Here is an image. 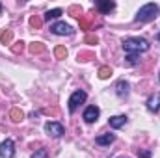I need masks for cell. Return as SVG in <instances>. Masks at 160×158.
Segmentation results:
<instances>
[{
    "mask_svg": "<svg viewBox=\"0 0 160 158\" xmlns=\"http://www.w3.org/2000/svg\"><path fill=\"white\" fill-rule=\"evenodd\" d=\"M123 48L127 54H138L140 56V52L149 50V41L143 39V37H127V39H123Z\"/></svg>",
    "mask_w": 160,
    "mask_h": 158,
    "instance_id": "obj_1",
    "label": "cell"
},
{
    "mask_svg": "<svg viewBox=\"0 0 160 158\" xmlns=\"http://www.w3.org/2000/svg\"><path fill=\"white\" fill-rule=\"evenodd\" d=\"M157 17H158V6L157 4H145V6H142L138 9L134 21L136 22H149V21H153Z\"/></svg>",
    "mask_w": 160,
    "mask_h": 158,
    "instance_id": "obj_2",
    "label": "cell"
},
{
    "mask_svg": "<svg viewBox=\"0 0 160 158\" xmlns=\"http://www.w3.org/2000/svg\"><path fill=\"white\" fill-rule=\"evenodd\" d=\"M45 132L52 138H60V136H63V125L58 123V121H47L45 123Z\"/></svg>",
    "mask_w": 160,
    "mask_h": 158,
    "instance_id": "obj_3",
    "label": "cell"
},
{
    "mask_svg": "<svg viewBox=\"0 0 160 158\" xmlns=\"http://www.w3.org/2000/svg\"><path fill=\"white\" fill-rule=\"evenodd\" d=\"M88 99V95H86V91H82V89H77L73 95H71V99H69V112L73 114L77 108H78L80 104L84 102Z\"/></svg>",
    "mask_w": 160,
    "mask_h": 158,
    "instance_id": "obj_4",
    "label": "cell"
},
{
    "mask_svg": "<svg viewBox=\"0 0 160 158\" xmlns=\"http://www.w3.org/2000/svg\"><path fill=\"white\" fill-rule=\"evenodd\" d=\"M15 156V145L11 140H4L0 143V158H13Z\"/></svg>",
    "mask_w": 160,
    "mask_h": 158,
    "instance_id": "obj_5",
    "label": "cell"
},
{
    "mask_svg": "<svg viewBox=\"0 0 160 158\" xmlns=\"http://www.w3.org/2000/svg\"><path fill=\"white\" fill-rule=\"evenodd\" d=\"M50 32L56 34V36H71L73 28L65 22H54V24H50Z\"/></svg>",
    "mask_w": 160,
    "mask_h": 158,
    "instance_id": "obj_6",
    "label": "cell"
},
{
    "mask_svg": "<svg viewBox=\"0 0 160 158\" xmlns=\"http://www.w3.org/2000/svg\"><path fill=\"white\" fill-rule=\"evenodd\" d=\"M99 116H101V110L97 106H88L84 110V121L86 123H95L99 119Z\"/></svg>",
    "mask_w": 160,
    "mask_h": 158,
    "instance_id": "obj_7",
    "label": "cell"
},
{
    "mask_svg": "<svg viewBox=\"0 0 160 158\" xmlns=\"http://www.w3.org/2000/svg\"><path fill=\"white\" fill-rule=\"evenodd\" d=\"M95 6H97V9H99L101 13H110V11L116 7V2H112V0H97Z\"/></svg>",
    "mask_w": 160,
    "mask_h": 158,
    "instance_id": "obj_8",
    "label": "cell"
},
{
    "mask_svg": "<svg viewBox=\"0 0 160 158\" xmlns=\"http://www.w3.org/2000/svg\"><path fill=\"white\" fill-rule=\"evenodd\" d=\"M147 108H149L151 112H158L160 110V93H155V95L149 97V101H147Z\"/></svg>",
    "mask_w": 160,
    "mask_h": 158,
    "instance_id": "obj_9",
    "label": "cell"
},
{
    "mask_svg": "<svg viewBox=\"0 0 160 158\" xmlns=\"http://www.w3.org/2000/svg\"><path fill=\"white\" fill-rule=\"evenodd\" d=\"M128 89H130V86H128V82H125V80H119V82L116 84V93H118L119 97H127V95H128Z\"/></svg>",
    "mask_w": 160,
    "mask_h": 158,
    "instance_id": "obj_10",
    "label": "cell"
},
{
    "mask_svg": "<svg viewBox=\"0 0 160 158\" xmlns=\"http://www.w3.org/2000/svg\"><path fill=\"white\" fill-rule=\"evenodd\" d=\"M108 123H110L112 128H121V126L127 125V116H114V117H110Z\"/></svg>",
    "mask_w": 160,
    "mask_h": 158,
    "instance_id": "obj_11",
    "label": "cell"
},
{
    "mask_svg": "<svg viewBox=\"0 0 160 158\" xmlns=\"http://www.w3.org/2000/svg\"><path fill=\"white\" fill-rule=\"evenodd\" d=\"M114 140H116V136H114V134H110V132L95 138V141H97L99 145H110V143H114Z\"/></svg>",
    "mask_w": 160,
    "mask_h": 158,
    "instance_id": "obj_12",
    "label": "cell"
},
{
    "mask_svg": "<svg viewBox=\"0 0 160 158\" xmlns=\"http://www.w3.org/2000/svg\"><path fill=\"white\" fill-rule=\"evenodd\" d=\"M9 119H11L13 123H21V121L24 119L22 110H21V108H11V110H9Z\"/></svg>",
    "mask_w": 160,
    "mask_h": 158,
    "instance_id": "obj_13",
    "label": "cell"
},
{
    "mask_svg": "<svg viewBox=\"0 0 160 158\" xmlns=\"http://www.w3.org/2000/svg\"><path fill=\"white\" fill-rule=\"evenodd\" d=\"M62 13H63V11H62L60 7H56V9H48V11L43 15V22H45V21H52V19H58Z\"/></svg>",
    "mask_w": 160,
    "mask_h": 158,
    "instance_id": "obj_14",
    "label": "cell"
},
{
    "mask_svg": "<svg viewBox=\"0 0 160 158\" xmlns=\"http://www.w3.org/2000/svg\"><path fill=\"white\" fill-rule=\"evenodd\" d=\"M41 52H45V45L41 43V41H34L32 45H30V54H41Z\"/></svg>",
    "mask_w": 160,
    "mask_h": 158,
    "instance_id": "obj_15",
    "label": "cell"
},
{
    "mask_svg": "<svg viewBox=\"0 0 160 158\" xmlns=\"http://www.w3.org/2000/svg\"><path fill=\"white\" fill-rule=\"evenodd\" d=\"M11 41H13V32L11 30H4L2 36H0V43L2 45H11Z\"/></svg>",
    "mask_w": 160,
    "mask_h": 158,
    "instance_id": "obj_16",
    "label": "cell"
},
{
    "mask_svg": "<svg viewBox=\"0 0 160 158\" xmlns=\"http://www.w3.org/2000/svg\"><path fill=\"white\" fill-rule=\"evenodd\" d=\"M54 56H56V60H65V58H67V48L62 47V45L56 47V48H54Z\"/></svg>",
    "mask_w": 160,
    "mask_h": 158,
    "instance_id": "obj_17",
    "label": "cell"
},
{
    "mask_svg": "<svg viewBox=\"0 0 160 158\" xmlns=\"http://www.w3.org/2000/svg\"><path fill=\"white\" fill-rule=\"evenodd\" d=\"M30 26L36 28V30H39L41 26H43V17H39V15H32V17H30Z\"/></svg>",
    "mask_w": 160,
    "mask_h": 158,
    "instance_id": "obj_18",
    "label": "cell"
},
{
    "mask_svg": "<svg viewBox=\"0 0 160 158\" xmlns=\"http://www.w3.org/2000/svg\"><path fill=\"white\" fill-rule=\"evenodd\" d=\"M110 77H112V69H110L108 65H102V67L99 69V78L106 80V78H110Z\"/></svg>",
    "mask_w": 160,
    "mask_h": 158,
    "instance_id": "obj_19",
    "label": "cell"
},
{
    "mask_svg": "<svg viewBox=\"0 0 160 158\" xmlns=\"http://www.w3.org/2000/svg\"><path fill=\"white\" fill-rule=\"evenodd\" d=\"M22 50H24V43H22V41L13 43V47H11V52H13V54H22Z\"/></svg>",
    "mask_w": 160,
    "mask_h": 158,
    "instance_id": "obj_20",
    "label": "cell"
},
{
    "mask_svg": "<svg viewBox=\"0 0 160 158\" xmlns=\"http://www.w3.org/2000/svg\"><path fill=\"white\" fill-rule=\"evenodd\" d=\"M67 13L73 15V17H82V7H80V6H71V7L67 9Z\"/></svg>",
    "mask_w": 160,
    "mask_h": 158,
    "instance_id": "obj_21",
    "label": "cell"
},
{
    "mask_svg": "<svg viewBox=\"0 0 160 158\" xmlns=\"http://www.w3.org/2000/svg\"><path fill=\"white\" fill-rule=\"evenodd\" d=\"M95 54L93 52H78V62H88V60H93Z\"/></svg>",
    "mask_w": 160,
    "mask_h": 158,
    "instance_id": "obj_22",
    "label": "cell"
},
{
    "mask_svg": "<svg viewBox=\"0 0 160 158\" xmlns=\"http://www.w3.org/2000/svg\"><path fill=\"white\" fill-rule=\"evenodd\" d=\"M89 26H91V17H80V28L88 30Z\"/></svg>",
    "mask_w": 160,
    "mask_h": 158,
    "instance_id": "obj_23",
    "label": "cell"
},
{
    "mask_svg": "<svg viewBox=\"0 0 160 158\" xmlns=\"http://www.w3.org/2000/svg\"><path fill=\"white\" fill-rule=\"evenodd\" d=\"M127 63H128V65H136V63H140L138 54H128V56H127Z\"/></svg>",
    "mask_w": 160,
    "mask_h": 158,
    "instance_id": "obj_24",
    "label": "cell"
},
{
    "mask_svg": "<svg viewBox=\"0 0 160 158\" xmlns=\"http://www.w3.org/2000/svg\"><path fill=\"white\" fill-rule=\"evenodd\" d=\"M86 43H88V45H97V43H99V37H97L95 34H88V36H86Z\"/></svg>",
    "mask_w": 160,
    "mask_h": 158,
    "instance_id": "obj_25",
    "label": "cell"
},
{
    "mask_svg": "<svg viewBox=\"0 0 160 158\" xmlns=\"http://www.w3.org/2000/svg\"><path fill=\"white\" fill-rule=\"evenodd\" d=\"M32 158H48V153H47V149H39L32 155Z\"/></svg>",
    "mask_w": 160,
    "mask_h": 158,
    "instance_id": "obj_26",
    "label": "cell"
},
{
    "mask_svg": "<svg viewBox=\"0 0 160 158\" xmlns=\"http://www.w3.org/2000/svg\"><path fill=\"white\" fill-rule=\"evenodd\" d=\"M138 156L140 158H151V155H149V151H143V153H140Z\"/></svg>",
    "mask_w": 160,
    "mask_h": 158,
    "instance_id": "obj_27",
    "label": "cell"
},
{
    "mask_svg": "<svg viewBox=\"0 0 160 158\" xmlns=\"http://www.w3.org/2000/svg\"><path fill=\"white\" fill-rule=\"evenodd\" d=\"M157 39H160V32H158V36H157Z\"/></svg>",
    "mask_w": 160,
    "mask_h": 158,
    "instance_id": "obj_28",
    "label": "cell"
},
{
    "mask_svg": "<svg viewBox=\"0 0 160 158\" xmlns=\"http://www.w3.org/2000/svg\"><path fill=\"white\" fill-rule=\"evenodd\" d=\"M0 13H2V4H0Z\"/></svg>",
    "mask_w": 160,
    "mask_h": 158,
    "instance_id": "obj_29",
    "label": "cell"
},
{
    "mask_svg": "<svg viewBox=\"0 0 160 158\" xmlns=\"http://www.w3.org/2000/svg\"><path fill=\"white\" fill-rule=\"evenodd\" d=\"M119 158H128V156H119Z\"/></svg>",
    "mask_w": 160,
    "mask_h": 158,
    "instance_id": "obj_30",
    "label": "cell"
}]
</instances>
